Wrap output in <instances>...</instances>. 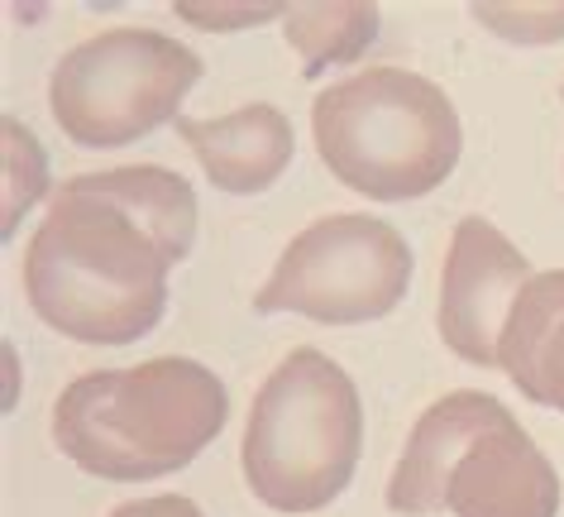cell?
I'll use <instances>...</instances> for the list:
<instances>
[{
    "label": "cell",
    "instance_id": "6da1fadb",
    "mask_svg": "<svg viewBox=\"0 0 564 517\" xmlns=\"http://www.w3.org/2000/svg\"><path fill=\"white\" fill-rule=\"evenodd\" d=\"M173 245L124 202L67 177L24 249V298L48 331L82 345H134L167 312Z\"/></svg>",
    "mask_w": 564,
    "mask_h": 517
},
{
    "label": "cell",
    "instance_id": "5bb4252c",
    "mask_svg": "<svg viewBox=\"0 0 564 517\" xmlns=\"http://www.w3.org/2000/svg\"><path fill=\"white\" fill-rule=\"evenodd\" d=\"M177 15L196 24V30H249V24H268L278 15H288V6L282 0H177Z\"/></svg>",
    "mask_w": 564,
    "mask_h": 517
},
{
    "label": "cell",
    "instance_id": "277c9868",
    "mask_svg": "<svg viewBox=\"0 0 564 517\" xmlns=\"http://www.w3.org/2000/svg\"><path fill=\"white\" fill-rule=\"evenodd\" d=\"M316 153L369 202H416L455 173L464 130L455 101L406 67H369L312 101Z\"/></svg>",
    "mask_w": 564,
    "mask_h": 517
},
{
    "label": "cell",
    "instance_id": "9c48e42d",
    "mask_svg": "<svg viewBox=\"0 0 564 517\" xmlns=\"http://www.w3.org/2000/svg\"><path fill=\"white\" fill-rule=\"evenodd\" d=\"M177 134L192 144L202 173L210 177V187H220L225 197H253L268 192L288 173L297 139H292V120L278 106L253 101L239 106L220 120H177Z\"/></svg>",
    "mask_w": 564,
    "mask_h": 517
},
{
    "label": "cell",
    "instance_id": "7a4b0ae2",
    "mask_svg": "<svg viewBox=\"0 0 564 517\" xmlns=\"http://www.w3.org/2000/svg\"><path fill=\"white\" fill-rule=\"evenodd\" d=\"M230 394L216 369L163 355L134 369H91L53 402V441L96 480L139 484L187 470L225 431Z\"/></svg>",
    "mask_w": 564,
    "mask_h": 517
},
{
    "label": "cell",
    "instance_id": "7c38bea8",
    "mask_svg": "<svg viewBox=\"0 0 564 517\" xmlns=\"http://www.w3.org/2000/svg\"><path fill=\"white\" fill-rule=\"evenodd\" d=\"M0 134H6V226L0 235L10 240L20 230V216L48 192V153L15 116L0 120Z\"/></svg>",
    "mask_w": 564,
    "mask_h": 517
},
{
    "label": "cell",
    "instance_id": "8992f818",
    "mask_svg": "<svg viewBox=\"0 0 564 517\" xmlns=\"http://www.w3.org/2000/svg\"><path fill=\"white\" fill-rule=\"evenodd\" d=\"M202 58L159 30H110L67 49L48 77V110L82 149H124L182 120Z\"/></svg>",
    "mask_w": 564,
    "mask_h": 517
},
{
    "label": "cell",
    "instance_id": "8fae6325",
    "mask_svg": "<svg viewBox=\"0 0 564 517\" xmlns=\"http://www.w3.org/2000/svg\"><path fill=\"white\" fill-rule=\"evenodd\" d=\"M282 34L302 53V73L321 77L340 63H359L364 49L378 39V6L345 0V6H288Z\"/></svg>",
    "mask_w": 564,
    "mask_h": 517
},
{
    "label": "cell",
    "instance_id": "5b68a950",
    "mask_svg": "<svg viewBox=\"0 0 564 517\" xmlns=\"http://www.w3.org/2000/svg\"><path fill=\"white\" fill-rule=\"evenodd\" d=\"M364 455V402L330 355L292 351L253 394L245 484L273 513H321L349 488Z\"/></svg>",
    "mask_w": 564,
    "mask_h": 517
},
{
    "label": "cell",
    "instance_id": "4fadbf2b",
    "mask_svg": "<svg viewBox=\"0 0 564 517\" xmlns=\"http://www.w3.org/2000/svg\"><path fill=\"white\" fill-rule=\"evenodd\" d=\"M469 15L488 34L507 39L521 49H541L564 39V0H541V6H521V0H474Z\"/></svg>",
    "mask_w": 564,
    "mask_h": 517
},
{
    "label": "cell",
    "instance_id": "30bf717a",
    "mask_svg": "<svg viewBox=\"0 0 564 517\" xmlns=\"http://www.w3.org/2000/svg\"><path fill=\"white\" fill-rule=\"evenodd\" d=\"M498 369L535 408L564 412V269L531 273L502 326Z\"/></svg>",
    "mask_w": 564,
    "mask_h": 517
},
{
    "label": "cell",
    "instance_id": "2e32d148",
    "mask_svg": "<svg viewBox=\"0 0 564 517\" xmlns=\"http://www.w3.org/2000/svg\"><path fill=\"white\" fill-rule=\"evenodd\" d=\"M560 101H564V87H560Z\"/></svg>",
    "mask_w": 564,
    "mask_h": 517
},
{
    "label": "cell",
    "instance_id": "3957f363",
    "mask_svg": "<svg viewBox=\"0 0 564 517\" xmlns=\"http://www.w3.org/2000/svg\"><path fill=\"white\" fill-rule=\"evenodd\" d=\"M402 517H555L560 474L492 394H445L416 417L388 480Z\"/></svg>",
    "mask_w": 564,
    "mask_h": 517
},
{
    "label": "cell",
    "instance_id": "9a60e30c",
    "mask_svg": "<svg viewBox=\"0 0 564 517\" xmlns=\"http://www.w3.org/2000/svg\"><path fill=\"white\" fill-rule=\"evenodd\" d=\"M110 517H206L192 498L182 494H159V498H139V503H120Z\"/></svg>",
    "mask_w": 564,
    "mask_h": 517
},
{
    "label": "cell",
    "instance_id": "ba28073f",
    "mask_svg": "<svg viewBox=\"0 0 564 517\" xmlns=\"http://www.w3.org/2000/svg\"><path fill=\"white\" fill-rule=\"evenodd\" d=\"M531 283L527 255L484 216H464L449 235L441 273V341L464 365L498 369L502 326L512 316L517 292Z\"/></svg>",
    "mask_w": 564,
    "mask_h": 517
},
{
    "label": "cell",
    "instance_id": "52a82bcc",
    "mask_svg": "<svg viewBox=\"0 0 564 517\" xmlns=\"http://www.w3.org/2000/svg\"><path fill=\"white\" fill-rule=\"evenodd\" d=\"M412 245L378 216H326L282 249L253 298L259 316H306L321 326H364L398 312L412 288Z\"/></svg>",
    "mask_w": 564,
    "mask_h": 517
}]
</instances>
